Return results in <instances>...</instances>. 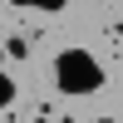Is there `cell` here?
I'll list each match as a JSON object with an SVG mask.
<instances>
[{
    "mask_svg": "<svg viewBox=\"0 0 123 123\" xmlns=\"http://www.w3.org/2000/svg\"><path fill=\"white\" fill-rule=\"evenodd\" d=\"M49 79H54V89H59L64 98H89V94H98V89L108 84V74H104V64H98V54H89L84 44L59 49V54L49 59Z\"/></svg>",
    "mask_w": 123,
    "mask_h": 123,
    "instance_id": "cell-1",
    "label": "cell"
},
{
    "mask_svg": "<svg viewBox=\"0 0 123 123\" xmlns=\"http://www.w3.org/2000/svg\"><path fill=\"white\" fill-rule=\"evenodd\" d=\"M5 59H10V64H25V59H30V39L25 35H5Z\"/></svg>",
    "mask_w": 123,
    "mask_h": 123,
    "instance_id": "cell-2",
    "label": "cell"
},
{
    "mask_svg": "<svg viewBox=\"0 0 123 123\" xmlns=\"http://www.w3.org/2000/svg\"><path fill=\"white\" fill-rule=\"evenodd\" d=\"M15 5H35V10H64L69 0H15Z\"/></svg>",
    "mask_w": 123,
    "mask_h": 123,
    "instance_id": "cell-4",
    "label": "cell"
},
{
    "mask_svg": "<svg viewBox=\"0 0 123 123\" xmlns=\"http://www.w3.org/2000/svg\"><path fill=\"white\" fill-rule=\"evenodd\" d=\"M15 98H20V84H15V74H10V69H0V113H5Z\"/></svg>",
    "mask_w": 123,
    "mask_h": 123,
    "instance_id": "cell-3",
    "label": "cell"
}]
</instances>
